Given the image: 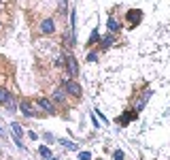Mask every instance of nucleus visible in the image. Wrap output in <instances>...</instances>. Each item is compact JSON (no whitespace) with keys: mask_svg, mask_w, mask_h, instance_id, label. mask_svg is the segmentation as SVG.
<instances>
[{"mask_svg":"<svg viewBox=\"0 0 170 160\" xmlns=\"http://www.w3.org/2000/svg\"><path fill=\"white\" fill-rule=\"evenodd\" d=\"M66 66H68L70 75H77V73H79V68H77V62H74V56H66Z\"/></svg>","mask_w":170,"mask_h":160,"instance_id":"2","label":"nucleus"},{"mask_svg":"<svg viewBox=\"0 0 170 160\" xmlns=\"http://www.w3.org/2000/svg\"><path fill=\"white\" fill-rule=\"evenodd\" d=\"M109 28H111V30H113V32H115V30L119 28V24H117L115 19H109Z\"/></svg>","mask_w":170,"mask_h":160,"instance_id":"12","label":"nucleus"},{"mask_svg":"<svg viewBox=\"0 0 170 160\" xmlns=\"http://www.w3.org/2000/svg\"><path fill=\"white\" fill-rule=\"evenodd\" d=\"M21 113H24L26 118H32V109H30V102H21Z\"/></svg>","mask_w":170,"mask_h":160,"instance_id":"5","label":"nucleus"},{"mask_svg":"<svg viewBox=\"0 0 170 160\" xmlns=\"http://www.w3.org/2000/svg\"><path fill=\"white\" fill-rule=\"evenodd\" d=\"M11 128H13V135H15V139L19 141V137L24 135V130H21V126H19V124L15 122V124H11Z\"/></svg>","mask_w":170,"mask_h":160,"instance_id":"4","label":"nucleus"},{"mask_svg":"<svg viewBox=\"0 0 170 160\" xmlns=\"http://www.w3.org/2000/svg\"><path fill=\"white\" fill-rule=\"evenodd\" d=\"M38 105H40V107H43L45 111H51V109H53V105H51L47 98H40V100H38Z\"/></svg>","mask_w":170,"mask_h":160,"instance_id":"7","label":"nucleus"},{"mask_svg":"<svg viewBox=\"0 0 170 160\" xmlns=\"http://www.w3.org/2000/svg\"><path fill=\"white\" fill-rule=\"evenodd\" d=\"M111 43H113V37H111V34H109V37H104V45H111Z\"/></svg>","mask_w":170,"mask_h":160,"instance_id":"16","label":"nucleus"},{"mask_svg":"<svg viewBox=\"0 0 170 160\" xmlns=\"http://www.w3.org/2000/svg\"><path fill=\"white\" fill-rule=\"evenodd\" d=\"M96 41H98V32L94 30V32H92V41H89V43H96Z\"/></svg>","mask_w":170,"mask_h":160,"instance_id":"15","label":"nucleus"},{"mask_svg":"<svg viewBox=\"0 0 170 160\" xmlns=\"http://www.w3.org/2000/svg\"><path fill=\"white\" fill-rule=\"evenodd\" d=\"M149 96H151V92H149V90H147L145 94H143V98H140V102H138V105H136V109H143V107H145V102H147V100H149Z\"/></svg>","mask_w":170,"mask_h":160,"instance_id":"6","label":"nucleus"},{"mask_svg":"<svg viewBox=\"0 0 170 160\" xmlns=\"http://www.w3.org/2000/svg\"><path fill=\"white\" fill-rule=\"evenodd\" d=\"M47 160H55V158H53V156H51V158H47Z\"/></svg>","mask_w":170,"mask_h":160,"instance_id":"17","label":"nucleus"},{"mask_svg":"<svg viewBox=\"0 0 170 160\" xmlns=\"http://www.w3.org/2000/svg\"><path fill=\"white\" fill-rule=\"evenodd\" d=\"M79 160H92V154H89V152H81V154H79Z\"/></svg>","mask_w":170,"mask_h":160,"instance_id":"11","label":"nucleus"},{"mask_svg":"<svg viewBox=\"0 0 170 160\" xmlns=\"http://www.w3.org/2000/svg\"><path fill=\"white\" fill-rule=\"evenodd\" d=\"M113 160H123V152H115V156H113Z\"/></svg>","mask_w":170,"mask_h":160,"instance_id":"14","label":"nucleus"},{"mask_svg":"<svg viewBox=\"0 0 170 160\" xmlns=\"http://www.w3.org/2000/svg\"><path fill=\"white\" fill-rule=\"evenodd\" d=\"M64 88H66V92H70L73 96H81V86H79V83H74V81H66Z\"/></svg>","mask_w":170,"mask_h":160,"instance_id":"1","label":"nucleus"},{"mask_svg":"<svg viewBox=\"0 0 170 160\" xmlns=\"http://www.w3.org/2000/svg\"><path fill=\"white\" fill-rule=\"evenodd\" d=\"M11 96H9V92L4 90V88H0V102H9Z\"/></svg>","mask_w":170,"mask_h":160,"instance_id":"8","label":"nucleus"},{"mask_svg":"<svg viewBox=\"0 0 170 160\" xmlns=\"http://www.w3.org/2000/svg\"><path fill=\"white\" fill-rule=\"evenodd\" d=\"M53 96H55V100H64V90H55Z\"/></svg>","mask_w":170,"mask_h":160,"instance_id":"13","label":"nucleus"},{"mask_svg":"<svg viewBox=\"0 0 170 160\" xmlns=\"http://www.w3.org/2000/svg\"><path fill=\"white\" fill-rule=\"evenodd\" d=\"M40 30H43L45 34H49V32H53V30H55V26H53V22H51V19H47V22H43Z\"/></svg>","mask_w":170,"mask_h":160,"instance_id":"3","label":"nucleus"},{"mask_svg":"<svg viewBox=\"0 0 170 160\" xmlns=\"http://www.w3.org/2000/svg\"><path fill=\"white\" fill-rule=\"evenodd\" d=\"M38 154H40L43 158H51V152H49V148H45V145H43V148L38 149Z\"/></svg>","mask_w":170,"mask_h":160,"instance_id":"10","label":"nucleus"},{"mask_svg":"<svg viewBox=\"0 0 170 160\" xmlns=\"http://www.w3.org/2000/svg\"><path fill=\"white\" fill-rule=\"evenodd\" d=\"M62 145H64L66 149H77V143H73V141H68V139H64V141H62Z\"/></svg>","mask_w":170,"mask_h":160,"instance_id":"9","label":"nucleus"}]
</instances>
